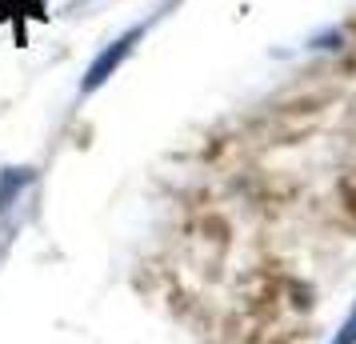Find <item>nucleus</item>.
Masks as SVG:
<instances>
[{
  "label": "nucleus",
  "mask_w": 356,
  "mask_h": 344,
  "mask_svg": "<svg viewBox=\"0 0 356 344\" xmlns=\"http://www.w3.org/2000/svg\"><path fill=\"white\" fill-rule=\"evenodd\" d=\"M337 344H356V316H353V320H348V325H344V328H340Z\"/></svg>",
  "instance_id": "4"
},
{
  "label": "nucleus",
  "mask_w": 356,
  "mask_h": 344,
  "mask_svg": "<svg viewBox=\"0 0 356 344\" xmlns=\"http://www.w3.org/2000/svg\"><path fill=\"white\" fill-rule=\"evenodd\" d=\"M36 184V168L33 164H8V168H0V216H8L17 208V200L24 188H33Z\"/></svg>",
  "instance_id": "2"
},
{
  "label": "nucleus",
  "mask_w": 356,
  "mask_h": 344,
  "mask_svg": "<svg viewBox=\"0 0 356 344\" xmlns=\"http://www.w3.org/2000/svg\"><path fill=\"white\" fill-rule=\"evenodd\" d=\"M29 20V17H44V0H0V24L4 20Z\"/></svg>",
  "instance_id": "3"
},
{
  "label": "nucleus",
  "mask_w": 356,
  "mask_h": 344,
  "mask_svg": "<svg viewBox=\"0 0 356 344\" xmlns=\"http://www.w3.org/2000/svg\"><path fill=\"white\" fill-rule=\"evenodd\" d=\"M145 36V24H136V28H129V33H120L113 40V44H104V49L92 56V65L84 68V81H81V97H92L97 88H104V84L113 81V72L124 60L132 56V49H136V40Z\"/></svg>",
  "instance_id": "1"
}]
</instances>
